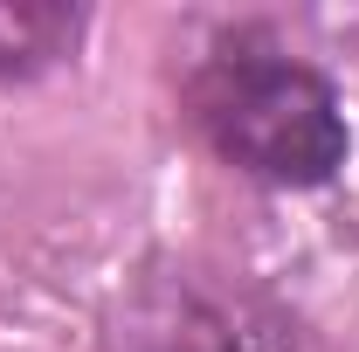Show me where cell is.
Masks as SVG:
<instances>
[{"label":"cell","mask_w":359,"mask_h":352,"mask_svg":"<svg viewBox=\"0 0 359 352\" xmlns=\"http://www.w3.org/2000/svg\"><path fill=\"white\" fill-rule=\"evenodd\" d=\"M187 111L235 173L263 187H325L353 152L339 90L269 35L215 42L187 83Z\"/></svg>","instance_id":"obj_1"},{"label":"cell","mask_w":359,"mask_h":352,"mask_svg":"<svg viewBox=\"0 0 359 352\" xmlns=\"http://www.w3.org/2000/svg\"><path fill=\"white\" fill-rule=\"evenodd\" d=\"M111 352H318L311 332L242 269L166 263L118 304Z\"/></svg>","instance_id":"obj_2"},{"label":"cell","mask_w":359,"mask_h":352,"mask_svg":"<svg viewBox=\"0 0 359 352\" xmlns=\"http://www.w3.org/2000/svg\"><path fill=\"white\" fill-rule=\"evenodd\" d=\"M83 35L76 7H0V76H35Z\"/></svg>","instance_id":"obj_3"}]
</instances>
